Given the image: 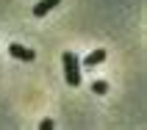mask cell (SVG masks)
<instances>
[{
    "instance_id": "6",
    "label": "cell",
    "mask_w": 147,
    "mask_h": 130,
    "mask_svg": "<svg viewBox=\"0 0 147 130\" xmlns=\"http://www.w3.org/2000/svg\"><path fill=\"white\" fill-rule=\"evenodd\" d=\"M39 127H42V130H53V119H42Z\"/></svg>"
},
{
    "instance_id": "1",
    "label": "cell",
    "mask_w": 147,
    "mask_h": 130,
    "mask_svg": "<svg viewBox=\"0 0 147 130\" xmlns=\"http://www.w3.org/2000/svg\"><path fill=\"white\" fill-rule=\"evenodd\" d=\"M64 78L69 86H81V61L75 53H64Z\"/></svg>"
},
{
    "instance_id": "5",
    "label": "cell",
    "mask_w": 147,
    "mask_h": 130,
    "mask_svg": "<svg viewBox=\"0 0 147 130\" xmlns=\"http://www.w3.org/2000/svg\"><path fill=\"white\" fill-rule=\"evenodd\" d=\"M92 91H94V94H106V91H108V83L106 80H94V83H92Z\"/></svg>"
},
{
    "instance_id": "4",
    "label": "cell",
    "mask_w": 147,
    "mask_h": 130,
    "mask_svg": "<svg viewBox=\"0 0 147 130\" xmlns=\"http://www.w3.org/2000/svg\"><path fill=\"white\" fill-rule=\"evenodd\" d=\"M58 3H61V0H39V3L33 6V17H45L47 11H53Z\"/></svg>"
},
{
    "instance_id": "2",
    "label": "cell",
    "mask_w": 147,
    "mask_h": 130,
    "mask_svg": "<svg viewBox=\"0 0 147 130\" xmlns=\"http://www.w3.org/2000/svg\"><path fill=\"white\" fill-rule=\"evenodd\" d=\"M8 53L14 58H22V61H33V58H36V53H33L31 47H22V44H8Z\"/></svg>"
},
{
    "instance_id": "3",
    "label": "cell",
    "mask_w": 147,
    "mask_h": 130,
    "mask_svg": "<svg viewBox=\"0 0 147 130\" xmlns=\"http://www.w3.org/2000/svg\"><path fill=\"white\" fill-rule=\"evenodd\" d=\"M103 61H106V50L100 47V50H92L89 56L83 58V66H86V69H92V66H97V64H103Z\"/></svg>"
}]
</instances>
